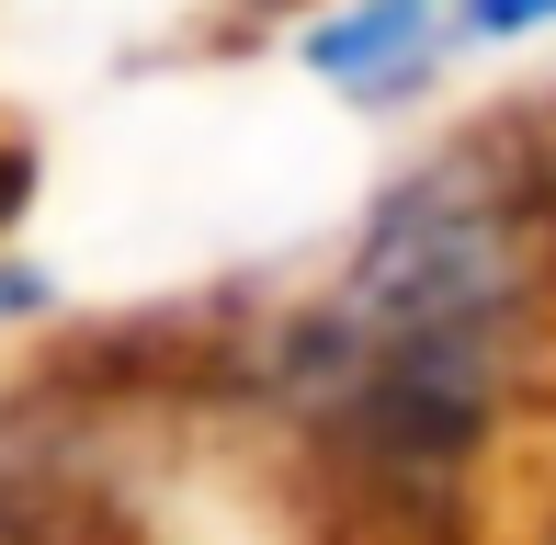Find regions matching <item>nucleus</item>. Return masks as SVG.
<instances>
[{"instance_id": "nucleus-1", "label": "nucleus", "mask_w": 556, "mask_h": 545, "mask_svg": "<svg viewBox=\"0 0 556 545\" xmlns=\"http://www.w3.org/2000/svg\"><path fill=\"white\" fill-rule=\"evenodd\" d=\"M511 330V239L466 170L387 193L307 330V398L387 466H454L489 420Z\"/></svg>"}, {"instance_id": "nucleus-2", "label": "nucleus", "mask_w": 556, "mask_h": 545, "mask_svg": "<svg viewBox=\"0 0 556 545\" xmlns=\"http://www.w3.org/2000/svg\"><path fill=\"white\" fill-rule=\"evenodd\" d=\"M432 23H443L432 0H352L341 23L307 35V68L341 80V91H409L420 58H432Z\"/></svg>"}, {"instance_id": "nucleus-3", "label": "nucleus", "mask_w": 556, "mask_h": 545, "mask_svg": "<svg viewBox=\"0 0 556 545\" xmlns=\"http://www.w3.org/2000/svg\"><path fill=\"white\" fill-rule=\"evenodd\" d=\"M534 23H556V0H466L454 35H534Z\"/></svg>"}]
</instances>
